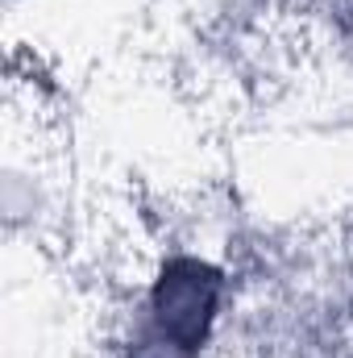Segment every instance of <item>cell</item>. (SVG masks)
<instances>
[{
  "instance_id": "obj_1",
  "label": "cell",
  "mask_w": 353,
  "mask_h": 358,
  "mask_svg": "<svg viewBox=\"0 0 353 358\" xmlns=\"http://www.w3.org/2000/svg\"><path fill=\"white\" fill-rule=\"evenodd\" d=\"M225 308V275L208 259H167L133 313V358H200Z\"/></svg>"
}]
</instances>
